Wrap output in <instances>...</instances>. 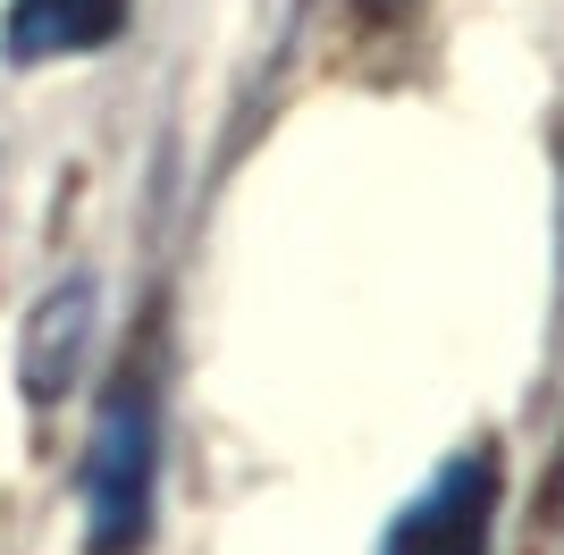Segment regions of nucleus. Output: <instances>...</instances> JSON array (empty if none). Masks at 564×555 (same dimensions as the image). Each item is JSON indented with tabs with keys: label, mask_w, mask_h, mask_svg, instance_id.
I'll return each instance as SVG.
<instances>
[{
	"label": "nucleus",
	"mask_w": 564,
	"mask_h": 555,
	"mask_svg": "<svg viewBox=\"0 0 564 555\" xmlns=\"http://www.w3.org/2000/svg\"><path fill=\"white\" fill-rule=\"evenodd\" d=\"M152 480H161V395L143 370H127L101 395L94 446H85V555H143Z\"/></svg>",
	"instance_id": "f257e3e1"
},
{
	"label": "nucleus",
	"mask_w": 564,
	"mask_h": 555,
	"mask_svg": "<svg viewBox=\"0 0 564 555\" xmlns=\"http://www.w3.org/2000/svg\"><path fill=\"white\" fill-rule=\"evenodd\" d=\"M489 522H497V455L471 446L397 513L388 555H489Z\"/></svg>",
	"instance_id": "f03ea898"
},
{
	"label": "nucleus",
	"mask_w": 564,
	"mask_h": 555,
	"mask_svg": "<svg viewBox=\"0 0 564 555\" xmlns=\"http://www.w3.org/2000/svg\"><path fill=\"white\" fill-rule=\"evenodd\" d=\"M135 0H9V18H0V51L34 68V59H85V51L118 43V25H127Z\"/></svg>",
	"instance_id": "7ed1b4c3"
},
{
	"label": "nucleus",
	"mask_w": 564,
	"mask_h": 555,
	"mask_svg": "<svg viewBox=\"0 0 564 555\" xmlns=\"http://www.w3.org/2000/svg\"><path fill=\"white\" fill-rule=\"evenodd\" d=\"M94 346V278H59L43 303H34V320H25V395L34 404H59Z\"/></svg>",
	"instance_id": "20e7f679"
},
{
	"label": "nucleus",
	"mask_w": 564,
	"mask_h": 555,
	"mask_svg": "<svg viewBox=\"0 0 564 555\" xmlns=\"http://www.w3.org/2000/svg\"><path fill=\"white\" fill-rule=\"evenodd\" d=\"M547 538L564 547V455H556V480H547Z\"/></svg>",
	"instance_id": "39448f33"
},
{
	"label": "nucleus",
	"mask_w": 564,
	"mask_h": 555,
	"mask_svg": "<svg viewBox=\"0 0 564 555\" xmlns=\"http://www.w3.org/2000/svg\"><path fill=\"white\" fill-rule=\"evenodd\" d=\"M371 9H397V0H371Z\"/></svg>",
	"instance_id": "423d86ee"
}]
</instances>
